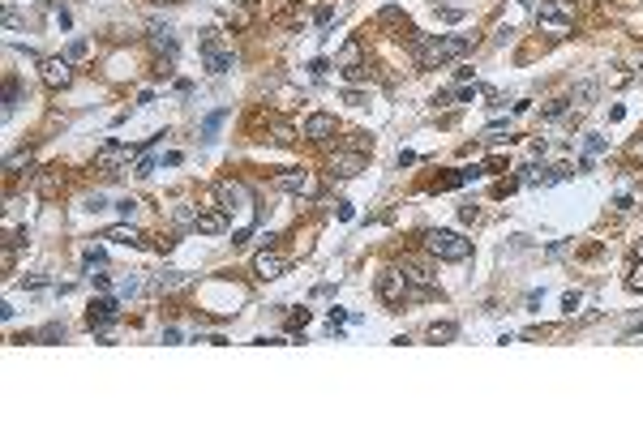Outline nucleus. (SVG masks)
<instances>
[{
    "instance_id": "1",
    "label": "nucleus",
    "mask_w": 643,
    "mask_h": 428,
    "mask_svg": "<svg viewBox=\"0 0 643 428\" xmlns=\"http://www.w3.org/2000/svg\"><path fill=\"white\" fill-rule=\"evenodd\" d=\"M467 47H472V39H463V35H433V39H420L416 65H420V69H442L446 60L463 56Z\"/></svg>"
},
{
    "instance_id": "2",
    "label": "nucleus",
    "mask_w": 643,
    "mask_h": 428,
    "mask_svg": "<svg viewBox=\"0 0 643 428\" xmlns=\"http://www.w3.org/2000/svg\"><path fill=\"white\" fill-rule=\"evenodd\" d=\"M197 43H202V65H206V73H215V78H219V73L236 69V56H232V47L224 43V31H219V26H206Z\"/></svg>"
},
{
    "instance_id": "3",
    "label": "nucleus",
    "mask_w": 643,
    "mask_h": 428,
    "mask_svg": "<svg viewBox=\"0 0 643 428\" xmlns=\"http://www.w3.org/2000/svg\"><path fill=\"white\" fill-rule=\"evenodd\" d=\"M425 244H429V253H433L437 262H467V257H472V240H463L459 232H446V228L429 232Z\"/></svg>"
},
{
    "instance_id": "4",
    "label": "nucleus",
    "mask_w": 643,
    "mask_h": 428,
    "mask_svg": "<svg viewBox=\"0 0 643 428\" xmlns=\"http://www.w3.org/2000/svg\"><path fill=\"white\" fill-rule=\"evenodd\" d=\"M215 197H219V210H224V214H249L253 210V193L244 189L240 180H219Z\"/></svg>"
},
{
    "instance_id": "5",
    "label": "nucleus",
    "mask_w": 643,
    "mask_h": 428,
    "mask_svg": "<svg viewBox=\"0 0 643 428\" xmlns=\"http://www.w3.org/2000/svg\"><path fill=\"white\" fill-rule=\"evenodd\" d=\"M536 26L558 35V39H566V35H571V9H566L562 0H540V5H536Z\"/></svg>"
},
{
    "instance_id": "6",
    "label": "nucleus",
    "mask_w": 643,
    "mask_h": 428,
    "mask_svg": "<svg viewBox=\"0 0 643 428\" xmlns=\"http://www.w3.org/2000/svg\"><path fill=\"white\" fill-rule=\"evenodd\" d=\"M408 296H412V287L403 279V270H382L378 274V300L382 305H403Z\"/></svg>"
},
{
    "instance_id": "7",
    "label": "nucleus",
    "mask_w": 643,
    "mask_h": 428,
    "mask_svg": "<svg viewBox=\"0 0 643 428\" xmlns=\"http://www.w3.org/2000/svg\"><path fill=\"white\" fill-rule=\"evenodd\" d=\"M275 185L283 193H296V197H317V176L305 171V167H292V171H279L275 176Z\"/></svg>"
},
{
    "instance_id": "8",
    "label": "nucleus",
    "mask_w": 643,
    "mask_h": 428,
    "mask_svg": "<svg viewBox=\"0 0 643 428\" xmlns=\"http://www.w3.org/2000/svg\"><path fill=\"white\" fill-rule=\"evenodd\" d=\"M142 146H120V142H108V146H99V155H94V167L99 171H112L116 176V167H129V159L137 155Z\"/></svg>"
},
{
    "instance_id": "9",
    "label": "nucleus",
    "mask_w": 643,
    "mask_h": 428,
    "mask_svg": "<svg viewBox=\"0 0 643 428\" xmlns=\"http://www.w3.org/2000/svg\"><path fill=\"white\" fill-rule=\"evenodd\" d=\"M39 69H43V82L52 90H65L73 82V60L69 56H47V60H39Z\"/></svg>"
},
{
    "instance_id": "10",
    "label": "nucleus",
    "mask_w": 643,
    "mask_h": 428,
    "mask_svg": "<svg viewBox=\"0 0 643 428\" xmlns=\"http://www.w3.org/2000/svg\"><path fill=\"white\" fill-rule=\"evenodd\" d=\"M287 270V257L283 253H275V248H262V253L253 257V274H258V279H279V274Z\"/></svg>"
},
{
    "instance_id": "11",
    "label": "nucleus",
    "mask_w": 643,
    "mask_h": 428,
    "mask_svg": "<svg viewBox=\"0 0 643 428\" xmlns=\"http://www.w3.org/2000/svg\"><path fill=\"white\" fill-rule=\"evenodd\" d=\"M399 270H403V279H408L412 296H420V300H433V296H437V283H433V274H425L420 266H399Z\"/></svg>"
},
{
    "instance_id": "12",
    "label": "nucleus",
    "mask_w": 643,
    "mask_h": 428,
    "mask_svg": "<svg viewBox=\"0 0 643 428\" xmlns=\"http://www.w3.org/2000/svg\"><path fill=\"white\" fill-rule=\"evenodd\" d=\"M120 317V309H116V300H94V305L86 309V325L90 330H108V325Z\"/></svg>"
},
{
    "instance_id": "13",
    "label": "nucleus",
    "mask_w": 643,
    "mask_h": 428,
    "mask_svg": "<svg viewBox=\"0 0 643 428\" xmlns=\"http://www.w3.org/2000/svg\"><path fill=\"white\" fill-rule=\"evenodd\" d=\"M335 129H339V124H335V116H326V112H313V116L305 120V137H309V142H331Z\"/></svg>"
},
{
    "instance_id": "14",
    "label": "nucleus",
    "mask_w": 643,
    "mask_h": 428,
    "mask_svg": "<svg viewBox=\"0 0 643 428\" xmlns=\"http://www.w3.org/2000/svg\"><path fill=\"white\" fill-rule=\"evenodd\" d=\"M146 35H151V43H155V52H163L167 60L172 56H176V31H172V26H159V22H151V31H146Z\"/></svg>"
},
{
    "instance_id": "15",
    "label": "nucleus",
    "mask_w": 643,
    "mask_h": 428,
    "mask_svg": "<svg viewBox=\"0 0 643 428\" xmlns=\"http://www.w3.org/2000/svg\"><path fill=\"white\" fill-rule=\"evenodd\" d=\"M103 240H112V244H129V248H142V244H146V236L133 228V223H116V228L103 232Z\"/></svg>"
},
{
    "instance_id": "16",
    "label": "nucleus",
    "mask_w": 643,
    "mask_h": 428,
    "mask_svg": "<svg viewBox=\"0 0 643 428\" xmlns=\"http://www.w3.org/2000/svg\"><path fill=\"white\" fill-rule=\"evenodd\" d=\"M202 236H219V232H228V219L224 210H197V223H193Z\"/></svg>"
},
{
    "instance_id": "17",
    "label": "nucleus",
    "mask_w": 643,
    "mask_h": 428,
    "mask_svg": "<svg viewBox=\"0 0 643 428\" xmlns=\"http://www.w3.org/2000/svg\"><path fill=\"white\" fill-rule=\"evenodd\" d=\"M566 176H571V167H528V176H524V180H528V185H540V189H545V185H558V180H566Z\"/></svg>"
},
{
    "instance_id": "18",
    "label": "nucleus",
    "mask_w": 643,
    "mask_h": 428,
    "mask_svg": "<svg viewBox=\"0 0 643 428\" xmlns=\"http://www.w3.org/2000/svg\"><path fill=\"white\" fill-rule=\"evenodd\" d=\"M360 60H365V43L360 39H348V43L339 47V56H335L339 69H360Z\"/></svg>"
},
{
    "instance_id": "19",
    "label": "nucleus",
    "mask_w": 643,
    "mask_h": 428,
    "mask_svg": "<svg viewBox=\"0 0 643 428\" xmlns=\"http://www.w3.org/2000/svg\"><path fill=\"white\" fill-rule=\"evenodd\" d=\"M35 193H39V197H56V193H60V171H56V167L39 171V176H35Z\"/></svg>"
},
{
    "instance_id": "20",
    "label": "nucleus",
    "mask_w": 643,
    "mask_h": 428,
    "mask_svg": "<svg viewBox=\"0 0 643 428\" xmlns=\"http://www.w3.org/2000/svg\"><path fill=\"white\" fill-rule=\"evenodd\" d=\"M360 167H365V155H360V150H356V155H335V163H331L335 176H356Z\"/></svg>"
},
{
    "instance_id": "21",
    "label": "nucleus",
    "mask_w": 643,
    "mask_h": 428,
    "mask_svg": "<svg viewBox=\"0 0 643 428\" xmlns=\"http://www.w3.org/2000/svg\"><path fill=\"white\" fill-rule=\"evenodd\" d=\"M455 334H459L455 321H433V325H429V343H451Z\"/></svg>"
},
{
    "instance_id": "22",
    "label": "nucleus",
    "mask_w": 643,
    "mask_h": 428,
    "mask_svg": "<svg viewBox=\"0 0 643 428\" xmlns=\"http://www.w3.org/2000/svg\"><path fill=\"white\" fill-rule=\"evenodd\" d=\"M592 99H596V82H579V86L571 90V103H575V108H592Z\"/></svg>"
},
{
    "instance_id": "23",
    "label": "nucleus",
    "mask_w": 643,
    "mask_h": 428,
    "mask_svg": "<svg viewBox=\"0 0 643 428\" xmlns=\"http://www.w3.org/2000/svg\"><path fill=\"white\" fill-rule=\"evenodd\" d=\"M228 120V108H219V112H210L206 120H202V142H215V133H219V124Z\"/></svg>"
},
{
    "instance_id": "24",
    "label": "nucleus",
    "mask_w": 643,
    "mask_h": 428,
    "mask_svg": "<svg viewBox=\"0 0 643 428\" xmlns=\"http://www.w3.org/2000/svg\"><path fill=\"white\" fill-rule=\"evenodd\" d=\"M575 103H571V99H549V103L545 108H540V116H545V120H562L566 112H571Z\"/></svg>"
},
{
    "instance_id": "25",
    "label": "nucleus",
    "mask_w": 643,
    "mask_h": 428,
    "mask_svg": "<svg viewBox=\"0 0 643 428\" xmlns=\"http://www.w3.org/2000/svg\"><path fill=\"white\" fill-rule=\"evenodd\" d=\"M189 283V274H181V270H167V274H159V279H155V287L159 291H172V287H185Z\"/></svg>"
},
{
    "instance_id": "26",
    "label": "nucleus",
    "mask_w": 643,
    "mask_h": 428,
    "mask_svg": "<svg viewBox=\"0 0 643 428\" xmlns=\"http://www.w3.org/2000/svg\"><path fill=\"white\" fill-rule=\"evenodd\" d=\"M485 176V167H463V171H455L451 180H446V189H459V185H467V180H481Z\"/></svg>"
},
{
    "instance_id": "27",
    "label": "nucleus",
    "mask_w": 643,
    "mask_h": 428,
    "mask_svg": "<svg viewBox=\"0 0 643 428\" xmlns=\"http://www.w3.org/2000/svg\"><path fill=\"white\" fill-rule=\"evenodd\" d=\"M172 214H176V223H181V228H193V223H197V206H189V201H181V206L172 210Z\"/></svg>"
},
{
    "instance_id": "28",
    "label": "nucleus",
    "mask_w": 643,
    "mask_h": 428,
    "mask_svg": "<svg viewBox=\"0 0 643 428\" xmlns=\"http://www.w3.org/2000/svg\"><path fill=\"white\" fill-rule=\"evenodd\" d=\"M17 167H31V150H17V155L5 159V171H17Z\"/></svg>"
},
{
    "instance_id": "29",
    "label": "nucleus",
    "mask_w": 643,
    "mask_h": 428,
    "mask_svg": "<svg viewBox=\"0 0 643 428\" xmlns=\"http://www.w3.org/2000/svg\"><path fill=\"white\" fill-rule=\"evenodd\" d=\"M137 206H142V201H137V197H120V201H116V210H120V214H125V219H133V214H137Z\"/></svg>"
},
{
    "instance_id": "30",
    "label": "nucleus",
    "mask_w": 643,
    "mask_h": 428,
    "mask_svg": "<svg viewBox=\"0 0 643 428\" xmlns=\"http://www.w3.org/2000/svg\"><path fill=\"white\" fill-rule=\"evenodd\" d=\"M39 339H47V343H52V339H65V325H60V321H47L43 330H39Z\"/></svg>"
},
{
    "instance_id": "31",
    "label": "nucleus",
    "mask_w": 643,
    "mask_h": 428,
    "mask_svg": "<svg viewBox=\"0 0 643 428\" xmlns=\"http://www.w3.org/2000/svg\"><path fill=\"white\" fill-rule=\"evenodd\" d=\"M626 287L631 291H643V262H635V270L626 274Z\"/></svg>"
},
{
    "instance_id": "32",
    "label": "nucleus",
    "mask_w": 643,
    "mask_h": 428,
    "mask_svg": "<svg viewBox=\"0 0 643 428\" xmlns=\"http://www.w3.org/2000/svg\"><path fill=\"white\" fill-rule=\"evenodd\" d=\"M583 146H587V155H601V150H605L609 142H605L601 133H587V137H583Z\"/></svg>"
},
{
    "instance_id": "33",
    "label": "nucleus",
    "mask_w": 643,
    "mask_h": 428,
    "mask_svg": "<svg viewBox=\"0 0 643 428\" xmlns=\"http://www.w3.org/2000/svg\"><path fill=\"white\" fill-rule=\"evenodd\" d=\"M82 262L94 270V266H103V262H108V253H103V248H86V253H82Z\"/></svg>"
},
{
    "instance_id": "34",
    "label": "nucleus",
    "mask_w": 643,
    "mask_h": 428,
    "mask_svg": "<svg viewBox=\"0 0 643 428\" xmlns=\"http://www.w3.org/2000/svg\"><path fill=\"white\" fill-rule=\"evenodd\" d=\"M305 325H309V309H301V313L287 317V330H305Z\"/></svg>"
},
{
    "instance_id": "35",
    "label": "nucleus",
    "mask_w": 643,
    "mask_h": 428,
    "mask_svg": "<svg viewBox=\"0 0 643 428\" xmlns=\"http://www.w3.org/2000/svg\"><path fill=\"white\" fill-rule=\"evenodd\" d=\"M65 56H69V60H82V56H86V43H82V39H73V43L65 47Z\"/></svg>"
},
{
    "instance_id": "36",
    "label": "nucleus",
    "mask_w": 643,
    "mask_h": 428,
    "mask_svg": "<svg viewBox=\"0 0 643 428\" xmlns=\"http://www.w3.org/2000/svg\"><path fill=\"white\" fill-rule=\"evenodd\" d=\"M579 309V291H566L562 296V313H575Z\"/></svg>"
},
{
    "instance_id": "37",
    "label": "nucleus",
    "mask_w": 643,
    "mask_h": 428,
    "mask_svg": "<svg viewBox=\"0 0 643 428\" xmlns=\"http://www.w3.org/2000/svg\"><path fill=\"white\" fill-rule=\"evenodd\" d=\"M343 103H348V108H365V94L360 90H343Z\"/></svg>"
},
{
    "instance_id": "38",
    "label": "nucleus",
    "mask_w": 643,
    "mask_h": 428,
    "mask_svg": "<svg viewBox=\"0 0 643 428\" xmlns=\"http://www.w3.org/2000/svg\"><path fill=\"white\" fill-rule=\"evenodd\" d=\"M22 26V13L17 9H5V31H17Z\"/></svg>"
},
{
    "instance_id": "39",
    "label": "nucleus",
    "mask_w": 643,
    "mask_h": 428,
    "mask_svg": "<svg viewBox=\"0 0 643 428\" xmlns=\"http://www.w3.org/2000/svg\"><path fill=\"white\" fill-rule=\"evenodd\" d=\"M133 291H137V279H120L116 283V296H133Z\"/></svg>"
},
{
    "instance_id": "40",
    "label": "nucleus",
    "mask_w": 643,
    "mask_h": 428,
    "mask_svg": "<svg viewBox=\"0 0 643 428\" xmlns=\"http://www.w3.org/2000/svg\"><path fill=\"white\" fill-rule=\"evenodd\" d=\"M313 17H317V22H322V26H326V22H331V17H335V5H317V13H313Z\"/></svg>"
},
{
    "instance_id": "41",
    "label": "nucleus",
    "mask_w": 643,
    "mask_h": 428,
    "mask_svg": "<svg viewBox=\"0 0 643 428\" xmlns=\"http://www.w3.org/2000/svg\"><path fill=\"white\" fill-rule=\"evenodd\" d=\"M155 171V159H137V167H133V176H151Z\"/></svg>"
},
{
    "instance_id": "42",
    "label": "nucleus",
    "mask_w": 643,
    "mask_h": 428,
    "mask_svg": "<svg viewBox=\"0 0 643 428\" xmlns=\"http://www.w3.org/2000/svg\"><path fill=\"white\" fill-rule=\"evenodd\" d=\"M52 17H56V22H60V26L69 31V22H73V17H69V9H65V5H56V9H52Z\"/></svg>"
},
{
    "instance_id": "43",
    "label": "nucleus",
    "mask_w": 643,
    "mask_h": 428,
    "mask_svg": "<svg viewBox=\"0 0 643 428\" xmlns=\"http://www.w3.org/2000/svg\"><path fill=\"white\" fill-rule=\"evenodd\" d=\"M163 343H172V347L181 343V330H176V325H167V330H163Z\"/></svg>"
},
{
    "instance_id": "44",
    "label": "nucleus",
    "mask_w": 643,
    "mask_h": 428,
    "mask_svg": "<svg viewBox=\"0 0 643 428\" xmlns=\"http://www.w3.org/2000/svg\"><path fill=\"white\" fill-rule=\"evenodd\" d=\"M476 214H481L476 206H463V210H459V219H463V223H476Z\"/></svg>"
},
{
    "instance_id": "45",
    "label": "nucleus",
    "mask_w": 643,
    "mask_h": 428,
    "mask_svg": "<svg viewBox=\"0 0 643 428\" xmlns=\"http://www.w3.org/2000/svg\"><path fill=\"white\" fill-rule=\"evenodd\" d=\"M639 330H643V317H635V321L626 325V330H622V339H631V334H639Z\"/></svg>"
},
{
    "instance_id": "46",
    "label": "nucleus",
    "mask_w": 643,
    "mask_h": 428,
    "mask_svg": "<svg viewBox=\"0 0 643 428\" xmlns=\"http://www.w3.org/2000/svg\"><path fill=\"white\" fill-rule=\"evenodd\" d=\"M639 257H643V240H639Z\"/></svg>"
},
{
    "instance_id": "47",
    "label": "nucleus",
    "mask_w": 643,
    "mask_h": 428,
    "mask_svg": "<svg viewBox=\"0 0 643 428\" xmlns=\"http://www.w3.org/2000/svg\"><path fill=\"white\" fill-rule=\"evenodd\" d=\"M519 5H532V0H519Z\"/></svg>"
}]
</instances>
